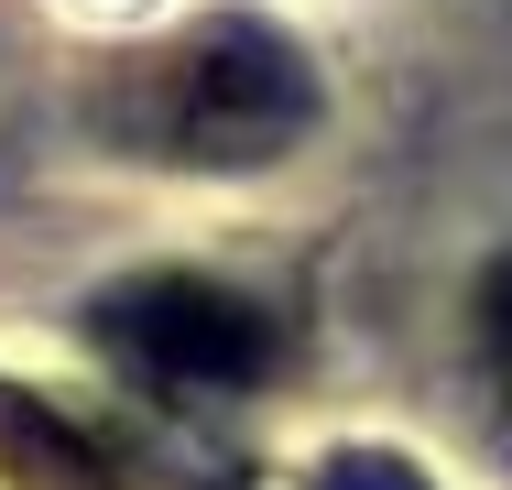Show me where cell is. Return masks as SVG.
I'll return each mask as SVG.
<instances>
[{
	"label": "cell",
	"instance_id": "cell-1",
	"mask_svg": "<svg viewBox=\"0 0 512 490\" xmlns=\"http://www.w3.org/2000/svg\"><path fill=\"white\" fill-rule=\"evenodd\" d=\"M306 120H316L306 55L273 22H251V11L197 22L120 98V131L142 153H164V164H273L284 142H306Z\"/></svg>",
	"mask_w": 512,
	"mask_h": 490
},
{
	"label": "cell",
	"instance_id": "cell-2",
	"mask_svg": "<svg viewBox=\"0 0 512 490\" xmlns=\"http://www.w3.org/2000/svg\"><path fill=\"white\" fill-rule=\"evenodd\" d=\"M99 349L164 392H240L273 371V316L207 273H142L99 305Z\"/></svg>",
	"mask_w": 512,
	"mask_h": 490
},
{
	"label": "cell",
	"instance_id": "cell-3",
	"mask_svg": "<svg viewBox=\"0 0 512 490\" xmlns=\"http://www.w3.org/2000/svg\"><path fill=\"white\" fill-rule=\"evenodd\" d=\"M0 458H11L33 490H109V458L66 425V414H44V403H22V392H0Z\"/></svg>",
	"mask_w": 512,
	"mask_h": 490
},
{
	"label": "cell",
	"instance_id": "cell-4",
	"mask_svg": "<svg viewBox=\"0 0 512 490\" xmlns=\"http://www.w3.org/2000/svg\"><path fill=\"white\" fill-rule=\"evenodd\" d=\"M480 360L512 382V262H491V284H480Z\"/></svg>",
	"mask_w": 512,
	"mask_h": 490
},
{
	"label": "cell",
	"instance_id": "cell-5",
	"mask_svg": "<svg viewBox=\"0 0 512 490\" xmlns=\"http://www.w3.org/2000/svg\"><path fill=\"white\" fill-rule=\"evenodd\" d=\"M316 490H425V480H414L404 458H382V447H349V458H338Z\"/></svg>",
	"mask_w": 512,
	"mask_h": 490
}]
</instances>
